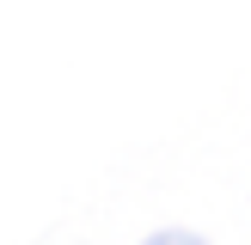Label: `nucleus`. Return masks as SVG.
I'll use <instances>...</instances> for the list:
<instances>
[{
    "label": "nucleus",
    "mask_w": 251,
    "mask_h": 245,
    "mask_svg": "<svg viewBox=\"0 0 251 245\" xmlns=\"http://www.w3.org/2000/svg\"><path fill=\"white\" fill-rule=\"evenodd\" d=\"M141 245H208L202 233H184V227H172V233H153V239H141Z\"/></svg>",
    "instance_id": "f257e3e1"
}]
</instances>
